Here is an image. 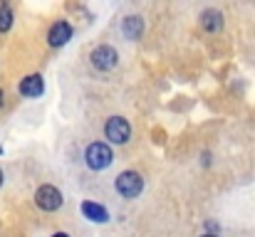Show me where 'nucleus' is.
<instances>
[{
    "mask_svg": "<svg viewBox=\"0 0 255 237\" xmlns=\"http://www.w3.org/2000/svg\"><path fill=\"white\" fill-rule=\"evenodd\" d=\"M0 154H2V149H0Z\"/></svg>",
    "mask_w": 255,
    "mask_h": 237,
    "instance_id": "nucleus-16",
    "label": "nucleus"
},
{
    "mask_svg": "<svg viewBox=\"0 0 255 237\" xmlns=\"http://www.w3.org/2000/svg\"><path fill=\"white\" fill-rule=\"evenodd\" d=\"M122 30H124V37L127 40H139L141 32H144V20L139 15H129V17H124Z\"/></svg>",
    "mask_w": 255,
    "mask_h": 237,
    "instance_id": "nucleus-9",
    "label": "nucleus"
},
{
    "mask_svg": "<svg viewBox=\"0 0 255 237\" xmlns=\"http://www.w3.org/2000/svg\"><path fill=\"white\" fill-rule=\"evenodd\" d=\"M72 37V27H70V22H65V20H60V22H55L52 27H50V35H47V42L52 45V47H62L67 40Z\"/></svg>",
    "mask_w": 255,
    "mask_h": 237,
    "instance_id": "nucleus-6",
    "label": "nucleus"
},
{
    "mask_svg": "<svg viewBox=\"0 0 255 237\" xmlns=\"http://www.w3.org/2000/svg\"><path fill=\"white\" fill-rule=\"evenodd\" d=\"M201 27H203L206 32H221V30H223V15H221V10L206 7V10L201 12Z\"/></svg>",
    "mask_w": 255,
    "mask_h": 237,
    "instance_id": "nucleus-7",
    "label": "nucleus"
},
{
    "mask_svg": "<svg viewBox=\"0 0 255 237\" xmlns=\"http://www.w3.org/2000/svg\"><path fill=\"white\" fill-rule=\"evenodd\" d=\"M104 134H107V139L112 141V144H127L129 141V136H131V126H129V121L124 119V116H112L109 121H107V126H104Z\"/></svg>",
    "mask_w": 255,
    "mask_h": 237,
    "instance_id": "nucleus-2",
    "label": "nucleus"
},
{
    "mask_svg": "<svg viewBox=\"0 0 255 237\" xmlns=\"http://www.w3.org/2000/svg\"><path fill=\"white\" fill-rule=\"evenodd\" d=\"M12 27V10H10V5H0V32H7Z\"/></svg>",
    "mask_w": 255,
    "mask_h": 237,
    "instance_id": "nucleus-11",
    "label": "nucleus"
},
{
    "mask_svg": "<svg viewBox=\"0 0 255 237\" xmlns=\"http://www.w3.org/2000/svg\"><path fill=\"white\" fill-rule=\"evenodd\" d=\"M52 237H67V235L65 233H57V235H52Z\"/></svg>",
    "mask_w": 255,
    "mask_h": 237,
    "instance_id": "nucleus-12",
    "label": "nucleus"
},
{
    "mask_svg": "<svg viewBox=\"0 0 255 237\" xmlns=\"http://www.w3.org/2000/svg\"><path fill=\"white\" fill-rule=\"evenodd\" d=\"M20 94L22 96H30V99H35V96H40L42 94V89H45V84H42V77L40 75H27L25 79H20Z\"/></svg>",
    "mask_w": 255,
    "mask_h": 237,
    "instance_id": "nucleus-8",
    "label": "nucleus"
},
{
    "mask_svg": "<svg viewBox=\"0 0 255 237\" xmlns=\"http://www.w3.org/2000/svg\"><path fill=\"white\" fill-rule=\"evenodd\" d=\"M0 106H2V91H0Z\"/></svg>",
    "mask_w": 255,
    "mask_h": 237,
    "instance_id": "nucleus-13",
    "label": "nucleus"
},
{
    "mask_svg": "<svg viewBox=\"0 0 255 237\" xmlns=\"http://www.w3.org/2000/svg\"><path fill=\"white\" fill-rule=\"evenodd\" d=\"M35 203H37L40 210H47V213L60 210V208H62V193H60L55 185H42V188H37V193H35Z\"/></svg>",
    "mask_w": 255,
    "mask_h": 237,
    "instance_id": "nucleus-4",
    "label": "nucleus"
},
{
    "mask_svg": "<svg viewBox=\"0 0 255 237\" xmlns=\"http://www.w3.org/2000/svg\"><path fill=\"white\" fill-rule=\"evenodd\" d=\"M141 188H144V180H141V175L136 170H124L117 178V190L124 198H136L141 193Z\"/></svg>",
    "mask_w": 255,
    "mask_h": 237,
    "instance_id": "nucleus-3",
    "label": "nucleus"
},
{
    "mask_svg": "<svg viewBox=\"0 0 255 237\" xmlns=\"http://www.w3.org/2000/svg\"><path fill=\"white\" fill-rule=\"evenodd\" d=\"M201 237H218V235H201Z\"/></svg>",
    "mask_w": 255,
    "mask_h": 237,
    "instance_id": "nucleus-15",
    "label": "nucleus"
},
{
    "mask_svg": "<svg viewBox=\"0 0 255 237\" xmlns=\"http://www.w3.org/2000/svg\"><path fill=\"white\" fill-rule=\"evenodd\" d=\"M82 213H85L89 220H97V223H107V210L102 205H94V203H82Z\"/></svg>",
    "mask_w": 255,
    "mask_h": 237,
    "instance_id": "nucleus-10",
    "label": "nucleus"
},
{
    "mask_svg": "<svg viewBox=\"0 0 255 237\" xmlns=\"http://www.w3.org/2000/svg\"><path fill=\"white\" fill-rule=\"evenodd\" d=\"M0 185H2V170H0Z\"/></svg>",
    "mask_w": 255,
    "mask_h": 237,
    "instance_id": "nucleus-14",
    "label": "nucleus"
},
{
    "mask_svg": "<svg viewBox=\"0 0 255 237\" xmlns=\"http://www.w3.org/2000/svg\"><path fill=\"white\" fill-rule=\"evenodd\" d=\"M85 158L92 170H102V168H107L112 163V151H109L107 144H92V146H87Z\"/></svg>",
    "mask_w": 255,
    "mask_h": 237,
    "instance_id": "nucleus-5",
    "label": "nucleus"
},
{
    "mask_svg": "<svg viewBox=\"0 0 255 237\" xmlns=\"http://www.w3.org/2000/svg\"><path fill=\"white\" fill-rule=\"evenodd\" d=\"M89 62H92V67H94V70H99V72H109V70H114V67H117L119 55H117V50H114V47H109V45H99V47H94V50H92Z\"/></svg>",
    "mask_w": 255,
    "mask_h": 237,
    "instance_id": "nucleus-1",
    "label": "nucleus"
}]
</instances>
